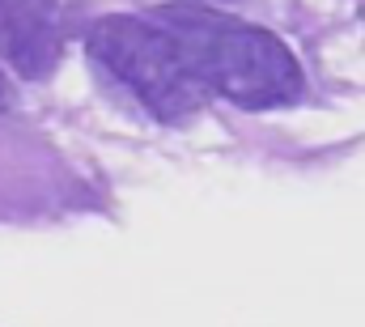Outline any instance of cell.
<instances>
[{"label":"cell","mask_w":365,"mask_h":327,"mask_svg":"<svg viewBox=\"0 0 365 327\" xmlns=\"http://www.w3.org/2000/svg\"><path fill=\"white\" fill-rule=\"evenodd\" d=\"M153 21L179 39V47L208 81V89L225 94L238 106H280L293 102L302 89V69L293 51L251 21H238L204 4H166L153 13Z\"/></svg>","instance_id":"cell-1"},{"label":"cell","mask_w":365,"mask_h":327,"mask_svg":"<svg viewBox=\"0 0 365 327\" xmlns=\"http://www.w3.org/2000/svg\"><path fill=\"white\" fill-rule=\"evenodd\" d=\"M93 60L128 85L158 119H187L208 102V81L195 73L179 39L145 17H102L90 26Z\"/></svg>","instance_id":"cell-2"},{"label":"cell","mask_w":365,"mask_h":327,"mask_svg":"<svg viewBox=\"0 0 365 327\" xmlns=\"http://www.w3.org/2000/svg\"><path fill=\"white\" fill-rule=\"evenodd\" d=\"M0 56L21 77L51 73V64L60 56L56 0H0Z\"/></svg>","instance_id":"cell-3"},{"label":"cell","mask_w":365,"mask_h":327,"mask_svg":"<svg viewBox=\"0 0 365 327\" xmlns=\"http://www.w3.org/2000/svg\"><path fill=\"white\" fill-rule=\"evenodd\" d=\"M4 106H13V85H9L4 73H0V111H4Z\"/></svg>","instance_id":"cell-4"}]
</instances>
